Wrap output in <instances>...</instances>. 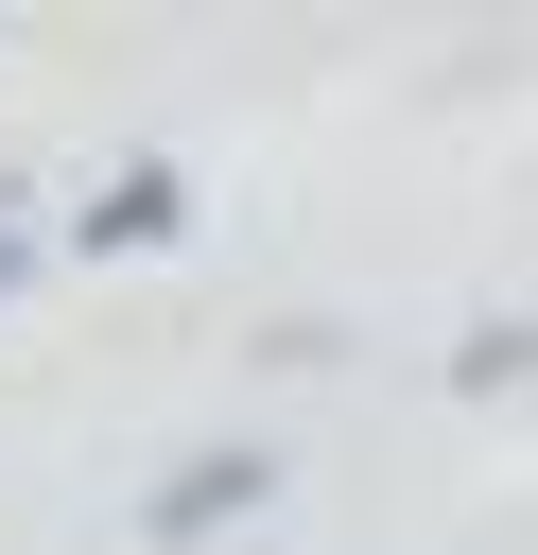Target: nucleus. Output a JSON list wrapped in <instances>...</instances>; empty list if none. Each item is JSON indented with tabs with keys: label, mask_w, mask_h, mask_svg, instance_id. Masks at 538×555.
<instances>
[{
	"label": "nucleus",
	"mask_w": 538,
	"mask_h": 555,
	"mask_svg": "<svg viewBox=\"0 0 538 555\" xmlns=\"http://www.w3.org/2000/svg\"><path fill=\"white\" fill-rule=\"evenodd\" d=\"M174 208H191L174 173H121V191L87 208V260H139V243H174Z\"/></svg>",
	"instance_id": "2"
},
{
	"label": "nucleus",
	"mask_w": 538,
	"mask_h": 555,
	"mask_svg": "<svg viewBox=\"0 0 538 555\" xmlns=\"http://www.w3.org/2000/svg\"><path fill=\"white\" fill-rule=\"evenodd\" d=\"M17 278H35V243H17V225H0V295H17Z\"/></svg>",
	"instance_id": "3"
},
{
	"label": "nucleus",
	"mask_w": 538,
	"mask_h": 555,
	"mask_svg": "<svg viewBox=\"0 0 538 555\" xmlns=\"http://www.w3.org/2000/svg\"><path fill=\"white\" fill-rule=\"evenodd\" d=\"M260 486H278L260 451H191V468L156 486V520H139V538H208V520H226V503H260Z\"/></svg>",
	"instance_id": "1"
}]
</instances>
